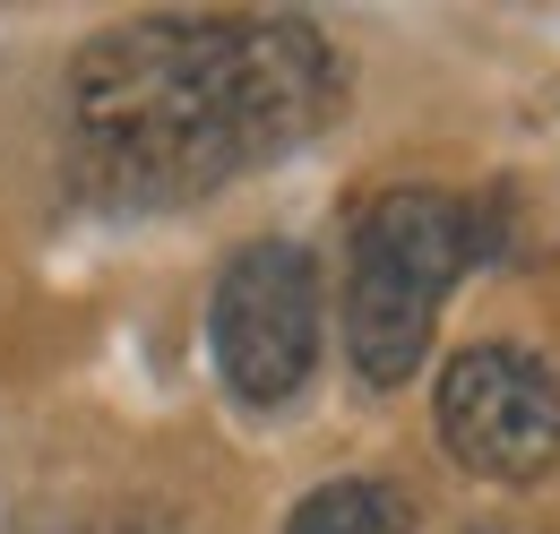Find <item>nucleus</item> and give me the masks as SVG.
Instances as JSON below:
<instances>
[{
  "mask_svg": "<svg viewBox=\"0 0 560 534\" xmlns=\"http://www.w3.org/2000/svg\"><path fill=\"white\" fill-rule=\"evenodd\" d=\"M440 449L483 483H535L560 466V371L535 345H466L440 371Z\"/></svg>",
  "mask_w": 560,
  "mask_h": 534,
  "instance_id": "20e7f679",
  "label": "nucleus"
},
{
  "mask_svg": "<svg viewBox=\"0 0 560 534\" xmlns=\"http://www.w3.org/2000/svg\"><path fill=\"white\" fill-rule=\"evenodd\" d=\"M483 259V216L448 190H380L346 242V353L371 388L415 380L440 302Z\"/></svg>",
  "mask_w": 560,
  "mask_h": 534,
  "instance_id": "f03ea898",
  "label": "nucleus"
},
{
  "mask_svg": "<svg viewBox=\"0 0 560 534\" xmlns=\"http://www.w3.org/2000/svg\"><path fill=\"white\" fill-rule=\"evenodd\" d=\"M346 104V61L302 18H130L78 53L70 173L113 216L208 199L293 155Z\"/></svg>",
  "mask_w": 560,
  "mask_h": 534,
  "instance_id": "f257e3e1",
  "label": "nucleus"
},
{
  "mask_svg": "<svg viewBox=\"0 0 560 534\" xmlns=\"http://www.w3.org/2000/svg\"><path fill=\"white\" fill-rule=\"evenodd\" d=\"M208 345L215 380L242 405L268 414V405L302 397L319 371V267H311V251H293V242L233 251L208 302Z\"/></svg>",
  "mask_w": 560,
  "mask_h": 534,
  "instance_id": "7ed1b4c3",
  "label": "nucleus"
},
{
  "mask_svg": "<svg viewBox=\"0 0 560 534\" xmlns=\"http://www.w3.org/2000/svg\"><path fill=\"white\" fill-rule=\"evenodd\" d=\"M284 534H415V500L380 474H346V483H319L284 518Z\"/></svg>",
  "mask_w": 560,
  "mask_h": 534,
  "instance_id": "39448f33",
  "label": "nucleus"
}]
</instances>
